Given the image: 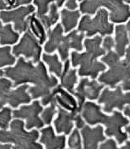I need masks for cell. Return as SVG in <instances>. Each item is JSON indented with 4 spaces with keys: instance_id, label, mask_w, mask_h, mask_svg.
Here are the masks:
<instances>
[{
    "instance_id": "1",
    "label": "cell",
    "mask_w": 130,
    "mask_h": 149,
    "mask_svg": "<svg viewBox=\"0 0 130 149\" xmlns=\"http://www.w3.org/2000/svg\"><path fill=\"white\" fill-rule=\"evenodd\" d=\"M3 70L6 77L13 82V88L28 83L33 84L34 86H30L27 90L33 100L47 97L59 84L58 78L54 74H49L42 61L34 64L33 61L19 56L14 66L5 67Z\"/></svg>"
},
{
    "instance_id": "2",
    "label": "cell",
    "mask_w": 130,
    "mask_h": 149,
    "mask_svg": "<svg viewBox=\"0 0 130 149\" xmlns=\"http://www.w3.org/2000/svg\"><path fill=\"white\" fill-rule=\"evenodd\" d=\"M101 110L102 108L99 104L86 101L83 104L81 114L89 125L94 126L99 123L104 125L105 135L109 138L114 137L117 143L122 145L129 138L128 133L123 131V128L129 124V119L119 110H114L111 115L105 114Z\"/></svg>"
},
{
    "instance_id": "3",
    "label": "cell",
    "mask_w": 130,
    "mask_h": 149,
    "mask_svg": "<svg viewBox=\"0 0 130 149\" xmlns=\"http://www.w3.org/2000/svg\"><path fill=\"white\" fill-rule=\"evenodd\" d=\"M103 37L100 35H95L93 37H87L84 40V47L86 52L80 53L73 51L71 54V64L72 67H79L78 75L81 77L90 76L96 79L100 72L104 71L107 66L98 59L106 54V51L101 47Z\"/></svg>"
},
{
    "instance_id": "4",
    "label": "cell",
    "mask_w": 130,
    "mask_h": 149,
    "mask_svg": "<svg viewBox=\"0 0 130 149\" xmlns=\"http://www.w3.org/2000/svg\"><path fill=\"white\" fill-rule=\"evenodd\" d=\"M62 25L57 23L52 29L47 31V41L44 44L46 53L52 54L58 52L60 59L64 61L70 57V50L73 49L77 52H82L84 49L83 41L86 35L74 29L67 34H64Z\"/></svg>"
},
{
    "instance_id": "5",
    "label": "cell",
    "mask_w": 130,
    "mask_h": 149,
    "mask_svg": "<svg viewBox=\"0 0 130 149\" xmlns=\"http://www.w3.org/2000/svg\"><path fill=\"white\" fill-rule=\"evenodd\" d=\"M9 130L0 129V143L13 144V149H43L38 141L40 132L38 128L27 131L22 119L14 118L9 125Z\"/></svg>"
},
{
    "instance_id": "6",
    "label": "cell",
    "mask_w": 130,
    "mask_h": 149,
    "mask_svg": "<svg viewBox=\"0 0 130 149\" xmlns=\"http://www.w3.org/2000/svg\"><path fill=\"white\" fill-rule=\"evenodd\" d=\"M114 51H109L102 56L101 61L108 65L107 71H103L98 76V81L109 88L114 89L119 83L124 91H130V68L125 63L124 60Z\"/></svg>"
},
{
    "instance_id": "7",
    "label": "cell",
    "mask_w": 130,
    "mask_h": 149,
    "mask_svg": "<svg viewBox=\"0 0 130 149\" xmlns=\"http://www.w3.org/2000/svg\"><path fill=\"white\" fill-rule=\"evenodd\" d=\"M108 11L109 20L113 23H124L130 18V6L124 0H84L79 4L81 14L94 16L99 8Z\"/></svg>"
},
{
    "instance_id": "8",
    "label": "cell",
    "mask_w": 130,
    "mask_h": 149,
    "mask_svg": "<svg viewBox=\"0 0 130 149\" xmlns=\"http://www.w3.org/2000/svg\"><path fill=\"white\" fill-rule=\"evenodd\" d=\"M114 23L109 22L108 11L104 8H100L94 17L89 14H84L79 21L77 30L85 33L86 37H93L95 35L104 37L114 33Z\"/></svg>"
},
{
    "instance_id": "9",
    "label": "cell",
    "mask_w": 130,
    "mask_h": 149,
    "mask_svg": "<svg viewBox=\"0 0 130 149\" xmlns=\"http://www.w3.org/2000/svg\"><path fill=\"white\" fill-rule=\"evenodd\" d=\"M30 85L24 84L13 90V81L0 77V110L6 104H9L13 109H17L21 104H30L33 98L27 91Z\"/></svg>"
},
{
    "instance_id": "10",
    "label": "cell",
    "mask_w": 130,
    "mask_h": 149,
    "mask_svg": "<svg viewBox=\"0 0 130 149\" xmlns=\"http://www.w3.org/2000/svg\"><path fill=\"white\" fill-rule=\"evenodd\" d=\"M42 52V45L29 28L23 33L19 42L12 48V53L16 58L23 56L25 59L33 61L34 64L41 61Z\"/></svg>"
},
{
    "instance_id": "11",
    "label": "cell",
    "mask_w": 130,
    "mask_h": 149,
    "mask_svg": "<svg viewBox=\"0 0 130 149\" xmlns=\"http://www.w3.org/2000/svg\"><path fill=\"white\" fill-rule=\"evenodd\" d=\"M97 100L99 104H104L102 110L106 113H112L114 109L123 111L126 105L130 106V91L124 93L121 85H117L114 90L105 87Z\"/></svg>"
},
{
    "instance_id": "12",
    "label": "cell",
    "mask_w": 130,
    "mask_h": 149,
    "mask_svg": "<svg viewBox=\"0 0 130 149\" xmlns=\"http://www.w3.org/2000/svg\"><path fill=\"white\" fill-rule=\"evenodd\" d=\"M36 11V7L33 4L21 6L11 10L0 11V20L3 23H13V29L22 34L28 29L27 17L33 14Z\"/></svg>"
},
{
    "instance_id": "13",
    "label": "cell",
    "mask_w": 130,
    "mask_h": 149,
    "mask_svg": "<svg viewBox=\"0 0 130 149\" xmlns=\"http://www.w3.org/2000/svg\"><path fill=\"white\" fill-rule=\"evenodd\" d=\"M42 110L43 105L41 101L36 100L30 104H23L19 109L13 110V118L26 120L25 128L27 130L34 128L41 129L45 125L42 118L39 116Z\"/></svg>"
},
{
    "instance_id": "14",
    "label": "cell",
    "mask_w": 130,
    "mask_h": 149,
    "mask_svg": "<svg viewBox=\"0 0 130 149\" xmlns=\"http://www.w3.org/2000/svg\"><path fill=\"white\" fill-rule=\"evenodd\" d=\"M105 85L99 83L95 79L90 80L86 77H82L79 80L78 85L75 88V92L73 95L75 96L78 101L79 109L81 111L83 104H85L86 100H96L100 95L101 91Z\"/></svg>"
},
{
    "instance_id": "15",
    "label": "cell",
    "mask_w": 130,
    "mask_h": 149,
    "mask_svg": "<svg viewBox=\"0 0 130 149\" xmlns=\"http://www.w3.org/2000/svg\"><path fill=\"white\" fill-rule=\"evenodd\" d=\"M83 148L85 149H96L99 148V143L104 142L106 137L104 135L103 126H96L91 128L90 125H85L81 129Z\"/></svg>"
},
{
    "instance_id": "16",
    "label": "cell",
    "mask_w": 130,
    "mask_h": 149,
    "mask_svg": "<svg viewBox=\"0 0 130 149\" xmlns=\"http://www.w3.org/2000/svg\"><path fill=\"white\" fill-rule=\"evenodd\" d=\"M41 137L39 138V143L43 144L47 149H64L65 148L66 138L65 134L56 135L54 128L48 125L46 128H42L40 130Z\"/></svg>"
},
{
    "instance_id": "17",
    "label": "cell",
    "mask_w": 130,
    "mask_h": 149,
    "mask_svg": "<svg viewBox=\"0 0 130 149\" xmlns=\"http://www.w3.org/2000/svg\"><path fill=\"white\" fill-rule=\"evenodd\" d=\"M57 105L65 110L73 113H81L76 98L58 84L51 91Z\"/></svg>"
},
{
    "instance_id": "18",
    "label": "cell",
    "mask_w": 130,
    "mask_h": 149,
    "mask_svg": "<svg viewBox=\"0 0 130 149\" xmlns=\"http://www.w3.org/2000/svg\"><path fill=\"white\" fill-rule=\"evenodd\" d=\"M79 113H73L65 110V109L57 105V117L53 121L56 133H64L69 135L74 128L75 118Z\"/></svg>"
},
{
    "instance_id": "19",
    "label": "cell",
    "mask_w": 130,
    "mask_h": 149,
    "mask_svg": "<svg viewBox=\"0 0 130 149\" xmlns=\"http://www.w3.org/2000/svg\"><path fill=\"white\" fill-rule=\"evenodd\" d=\"M76 84H78V70L71 67V61L67 59L64 64L62 74L60 77V85L73 95Z\"/></svg>"
},
{
    "instance_id": "20",
    "label": "cell",
    "mask_w": 130,
    "mask_h": 149,
    "mask_svg": "<svg viewBox=\"0 0 130 149\" xmlns=\"http://www.w3.org/2000/svg\"><path fill=\"white\" fill-rule=\"evenodd\" d=\"M114 50L119 57H124L127 46L130 43L129 34L125 27V24L120 23L114 27Z\"/></svg>"
},
{
    "instance_id": "21",
    "label": "cell",
    "mask_w": 130,
    "mask_h": 149,
    "mask_svg": "<svg viewBox=\"0 0 130 149\" xmlns=\"http://www.w3.org/2000/svg\"><path fill=\"white\" fill-rule=\"evenodd\" d=\"M81 17V13L79 9L69 10L65 8H61L60 11V18L64 32L68 33L77 27Z\"/></svg>"
},
{
    "instance_id": "22",
    "label": "cell",
    "mask_w": 130,
    "mask_h": 149,
    "mask_svg": "<svg viewBox=\"0 0 130 149\" xmlns=\"http://www.w3.org/2000/svg\"><path fill=\"white\" fill-rule=\"evenodd\" d=\"M28 21V28L33 32V35L37 37L39 43L43 45L47 41V31L45 28L44 25L40 21L37 14L34 13L27 17Z\"/></svg>"
},
{
    "instance_id": "23",
    "label": "cell",
    "mask_w": 130,
    "mask_h": 149,
    "mask_svg": "<svg viewBox=\"0 0 130 149\" xmlns=\"http://www.w3.org/2000/svg\"><path fill=\"white\" fill-rule=\"evenodd\" d=\"M20 33L14 31L12 23L3 25L0 20V46H11L18 42Z\"/></svg>"
},
{
    "instance_id": "24",
    "label": "cell",
    "mask_w": 130,
    "mask_h": 149,
    "mask_svg": "<svg viewBox=\"0 0 130 149\" xmlns=\"http://www.w3.org/2000/svg\"><path fill=\"white\" fill-rule=\"evenodd\" d=\"M42 61L48 67L49 72L51 74L56 75L57 78H60L63 71L64 65L62 64L61 60L60 59L59 55L57 53H43L42 54Z\"/></svg>"
},
{
    "instance_id": "25",
    "label": "cell",
    "mask_w": 130,
    "mask_h": 149,
    "mask_svg": "<svg viewBox=\"0 0 130 149\" xmlns=\"http://www.w3.org/2000/svg\"><path fill=\"white\" fill-rule=\"evenodd\" d=\"M40 21L44 25L47 31L50 30L52 27L56 26L60 19L59 8L57 7L56 3H52L49 8L48 13L38 17Z\"/></svg>"
},
{
    "instance_id": "26",
    "label": "cell",
    "mask_w": 130,
    "mask_h": 149,
    "mask_svg": "<svg viewBox=\"0 0 130 149\" xmlns=\"http://www.w3.org/2000/svg\"><path fill=\"white\" fill-rule=\"evenodd\" d=\"M16 61L17 59L12 53L10 46L0 47V68L13 65Z\"/></svg>"
},
{
    "instance_id": "27",
    "label": "cell",
    "mask_w": 130,
    "mask_h": 149,
    "mask_svg": "<svg viewBox=\"0 0 130 149\" xmlns=\"http://www.w3.org/2000/svg\"><path fill=\"white\" fill-rule=\"evenodd\" d=\"M56 113H57V104L56 100H53L51 102L48 107L43 109L42 112L41 113V118L45 124L51 125Z\"/></svg>"
},
{
    "instance_id": "28",
    "label": "cell",
    "mask_w": 130,
    "mask_h": 149,
    "mask_svg": "<svg viewBox=\"0 0 130 149\" xmlns=\"http://www.w3.org/2000/svg\"><path fill=\"white\" fill-rule=\"evenodd\" d=\"M67 146L71 149H81L83 148L81 134L79 131V128H74L69 134V138L67 139Z\"/></svg>"
},
{
    "instance_id": "29",
    "label": "cell",
    "mask_w": 130,
    "mask_h": 149,
    "mask_svg": "<svg viewBox=\"0 0 130 149\" xmlns=\"http://www.w3.org/2000/svg\"><path fill=\"white\" fill-rule=\"evenodd\" d=\"M13 109L11 107L4 106L0 110V129H8L13 120Z\"/></svg>"
},
{
    "instance_id": "30",
    "label": "cell",
    "mask_w": 130,
    "mask_h": 149,
    "mask_svg": "<svg viewBox=\"0 0 130 149\" xmlns=\"http://www.w3.org/2000/svg\"><path fill=\"white\" fill-rule=\"evenodd\" d=\"M33 5L36 6L37 10V16L40 17L48 13L50 5L54 3L55 0H33Z\"/></svg>"
},
{
    "instance_id": "31",
    "label": "cell",
    "mask_w": 130,
    "mask_h": 149,
    "mask_svg": "<svg viewBox=\"0 0 130 149\" xmlns=\"http://www.w3.org/2000/svg\"><path fill=\"white\" fill-rule=\"evenodd\" d=\"M102 47L106 51V52H109L111 51L113 48L114 47V45H115V42H114V38L112 37L111 35H107L105 36L104 38L102 41V44H101Z\"/></svg>"
},
{
    "instance_id": "32",
    "label": "cell",
    "mask_w": 130,
    "mask_h": 149,
    "mask_svg": "<svg viewBox=\"0 0 130 149\" xmlns=\"http://www.w3.org/2000/svg\"><path fill=\"white\" fill-rule=\"evenodd\" d=\"M99 148L100 149H117L118 146L114 139H105L104 142H102V143L99 145Z\"/></svg>"
},
{
    "instance_id": "33",
    "label": "cell",
    "mask_w": 130,
    "mask_h": 149,
    "mask_svg": "<svg viewBox=\"0 0 130 149\" xmlns=\"http://www.w3.org/2000/svg\"><path fill=\"white\" fill-rule=\"evenodd\" d=\"M84 0H66L65 3V8L69 10H76L79 8V3Z\"/></svg>"
},
{
    "instance_id": "34",
    "label": "cell",
    "mask_w": 130,
    "mask_h": 149,
    "mask_svg": "<svg viewBox=\"0 0 130 149\" xmlns=\"http://www.w3.org/2000/svg\"><path fill=\"white\" fill-rule=\"evenodd\" d=\"M74 122H75L76 128H79V129H81V128L86 125V121H85V119H84L83 117L81 116V113H79L76 114Z\"/></svg>"
},
{
    "instance_id": "35",
    "label": "cell",
    "mask_w": 130,
    "mask_h": 149,
    "mask_svg": "<svg viewBox=\"0 0 130 149\" xmlns=\"http://www.w3.org/2000/svg\"><path fill=\"white\" fill-rule=\"evenodd\" d=\"M33 0H15V3H14V8H17L18 7L21 6H26L29 5L32 3Z\"/></svg>"
},
{
    "instance_id": "36",
    "label": "cell",
    "mask_w": 130,
    "mask_h": 149,
    "mask_svg": "<svg viewBox=\"0 0 130 149\" xmlns=\"http://www.w3.org/2000/svg\"><path fill=\"white\" fill-rule=\"evenodd\" d=\"M125 59L124 61L125 63L127 64V65L130 68V44L129 45V47L126 48V52H125Z\"/></svg>"
},
{
    "instance_id": "37",
    "label": "cell",
    "mask_w": 130,
    "mask_h": 149,
    "mask_svg": "<svg viewBox=\"0 0 130 149\" xmlns=\"http://www.w3.org/2000/svg\"><path fill=\"white\" fill-rule=\"evenodd\" d=\"M2 10H11V8L6 4L4 0H0V11Z\"/></svg>"
},
{
    "instance_id": "38",
    "label": "cell",
    "mask_w": 130,
    "mask_h": 149,
    "mask_svg": "<svg viewBox=\"0 0 130 149\" xmlns=\"http://www.w3.org/2000/svg\"><path fill=\"white\" fill-rule=\"evenodd\" d=\"M10 148H13V144L2 143H0V149H10Z\"/></svg>"
},
{
    "instance_id": "39",
    "label": "cell",
    "mask_w": 130,
    "mask_h": 149,
    "mask_svg": "<svg viewBox=\"0 0 130 149\" xmlns=\"http://www.w3.org/2000/svg\"><path fill=\"white\" fill-rule=\"evenodd\" d=\"M6 4L11 9L14 8V3H15V0H4Z\"/></svg>"
},
{
    "instance_id": "40",
    "label": "cell",
    "mask_w": 130,
    "mask_h": 149,
    "mask_svg": "<svg viewBox=\"0 0 130 149\" xmlns=\"http://www.w3.org/2000/svg\"><path fill=\"white\" fill-rule=\"evenodd\" d=\"M65 1H66V0H55L56 5H57V7H58L59 8H61L64 6Z\"/></svg>"
},
{
    "instance_id": "41",
    "label": "cell",
    "mask_w": 130,
    "mask_h": 149,
    "mask_svg": "<svg viewBox=\"0 0 130 149\" xmlns=\"http://www.w3.org/2000/svg\"><path fill=\"white\" fill-rule=\"evenodd\" d=\"M124 113L125 116H127L128 118H129L130 119V106H125L124 109Z\"/></svg>"
},
{
    "instance_id": "42",
    "label": "cell",
    "mask_w": 130,
    "mask_h": 149,
    "mask_svg": "<svg viewBox=\"0 0 130 149\" xmlns=\"http://www.w3.org/2000/svg\"><path fill=\"white\" fill-rule=\"evenodd\" d=\"M120 148L121 149H130V141H129V140H126V141H125L124 145V146H122Z\"/></svg>"
},
{
    "instance_id": "43",
    "label": "cell",
    "mask_w": 130,
    "mask_h": 149,
    "mask_svg": "<svg viewBox=\"0 0 130 149\" xmlns=\"http://www.w3.org/2000/svg\"><path fill=\"white\" fill-rule=\"evenodd\" d=\"M125 27H126V29H127V32H128V34H129V37L130 41V18L127 21V23H126Z\"/></svg>"
},
{
    "instance_id": "44",
    "label": "cell",
    "mask_w": 130,
    "mask_h": 149,
    "mask_svg": "<svg viewBox=\"0 0 130 149\" xmlns=\"http://www.w3.org/2000/svg\"><path fill=\"white\" fill-rule=\"evenodd\" d=\"M125 132L128 133V135L129 136L130 138V125H129V126L127 125V126L125 127Z\"/></svg>"
},
{
    "instance_id": "45",
    "label": "cell",
    "mask_w": 130,
    "mask_h": 149,
    "mask_svg": "<svg viewBox=\"0 0 130 149\" xmlns=\"http://www.w3.org/2000/svg\"><path fill=\"white\" fill-rule=\"evenodd\" d=\"M4 75V70L0 69V77H3Z\"/></svg>"
},
{
    "instance_id": "46",
    "label": "cell",
    "mask_w": 130,
    "mask_h": 149,
    "mask_svg": "<svg viewBox=\"0 0 130 149\" xmlns=\"http://www.w3.org/2000/svg\"><path fill=\"white\" fill-rule=\"evenodd\" d=\"M124 1L125 3H127V4L130 5V0H124Z\"/></svg>"
}]
</instances>
